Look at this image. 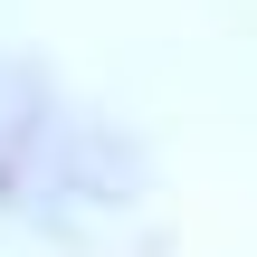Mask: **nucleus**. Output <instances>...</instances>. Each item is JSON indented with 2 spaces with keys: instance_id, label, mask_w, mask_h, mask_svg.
<instances>
[{
  "instance_id": "1",
  "label": "nucleus",
  "mask_w": 257,
  "mask_h": 257,
  "mask_svg": "<svg viewBox=\"0 0 257 257\" xmlns=\"http://www.w3.org/2000/svg\"><path fill=\"white\" fill-rule=\"evenodd\" d=\"M143 162L124 124L86 114L48 67L0 48V219L19 229H95L114 200H134Z\"/></svg>"
}]
</instances>
